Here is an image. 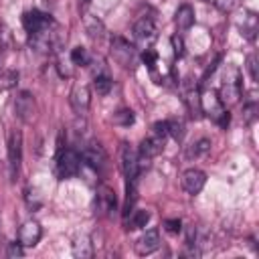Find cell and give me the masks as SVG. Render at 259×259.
Returning a JSON list of instances; mask_svg holds the SVG:
<instances>
[{
    "label": "cell",
    "mask_w": 259,
    "mask_h": 259,
    "mask_svg": "<svg viewBox=\"0 0 259 259\" xmlns=\"http://www.w3.org/2000/svg\"><path fill=\"white\" fill-rule=\"evenodd\" d=\"M22 26H24V30L32 36V34H38V32H42V30H49L51 18H49L47 14H42V12H38V10H28V12H24V16H22Z\"/></svg>",
    "instance_id": "cell-9"
},
{
    "label": "cell",
    "mask_w": 259,
    "mask_h": 259,
    "mask_svg": "<svg viewBox=\"0 0 259 259\" xmlns=\"http://www.w3.org/2000/svg\"><path fill=\"white\" fill-rule=\"evenodd\" d=\"M208 150H210V140L202 138V140H198L196 144H192V148L188 150V158H192V156H202V154H206Z\"/></svg>",
    "instance_id": "cell-26"
},
{
    "label": "cell",
    "mask_w": 259,
    "mask_h": 259,
    "mask_svg": "<svg viewBox=\"0 0 259 259\" xmlns=\"http://www.w3.org/2000/svg\"><path fill=\"white\" fill-rule=\"evenodd\" d=\"M178 30H188L192 24H194V10L190 4H182L178 10H176V18H174Z\"/></svg>",
    "instance_id": "cell-17"
},
{
    "label": "cell",
    "mask_w": 259,
    "mask_h": 259,
    "mask_svg": "<svg viewBox=\"0 0 259 259\" xmlns=\"http://www.w3.org/2000/svg\"><path fill=\"white\" fill-rule=\"evenodd\" d=\"M16 83H18V73L16 71H2L0 73V89L2 91L12 89Z\"/></svg>",
    "instance_id": "cell-23"
},
{
    "label": "cell",
    "mask_w": 259,
    "mask_h": 259,
    "mask_svg": "<svg viewBox=\"0 0 259 259\" xmlns=\"http://www.w3.org/2000/svg\"><path fill=\"white\" fill-rule=\"evenodd\" d=\"M134 36H136V40H138L142 47L150 45V42L156 38V24H154V20H152L150 16L140 18V20L134 24Z\"/></svg>",
    "instance_id": "cell-12"
},
{
    "label": "cell",
    "mask_w": 259,
    "mask_h": 259,
    "mask_svg": "<svg viewBox=\"0 0 259 259\" xmlns=\"http://www.w3.org/2000/svg\"><path fill=\"white\" fill-rule=\"evenodd\" d=\"M81 158H83V162H85L89 168H93L95 172H101V170L107 166V154H105L103 146L97 144V142L89 144V146L83 150Z\"/></svg>",
    "instance_id": "cell-7"
},
{
    "label": "cell",
    "mask_w": 259,
    "mask_h": 259,
    "mask_svg": "<svg viewBox=\"0 0 259 259\" xmlns=\"http://www.w3.org/2000/svg\"><path fill=\"white\" fill-rule=\"evenodd\" d=\"M14 111L20 121H24V123L32 121V117L36 113V103H34V97L30 91H20L14 97Z\"/></svg>",
    "instance_id": "cell-6"
},
{
    "label": "cell",
    "mask_w": 259,
    "mask_h": 259,
    "mask_svg": "<svg viewBox=\"0 0 259 259\" xmlns=\"http://www.w3.org/2000/svg\"><path fill=\"white\" fill-rule=\"evenodd\" d=\"M214 4H217V8H219V10H223V12H229V10H233V6H235V0H214Z\"/></svg>",
    "instance_id": "cell-35"
},
{
    "label": "cell",
    "mask_w": 259,
    "mask_h": 259,
    "mask_svg": "<svg viewBox=\"0 0 259 259\" xmlns=\"http://www.w3.org/2000/svg\"><path fill=\"white\" fill-rule=\"evenodd\" d=\"M8 168H10V178H16L20 160H22V134L18 130H12L8 134Z\"/></svg>",
    "instance_id": "cell-4"
},
{
    "label": "cell",
    "mask_w": 259,
    "mask_h": 259,
    "mask_svg": "<svg viewBox=\"0 0 259 259\" xmlns=\"http://www.w3.org/2000/svg\"><path fill=\"white\" fill-rule=\"evenodd\" d=\"M111 53H113V59H115L119 65H123V67H132V65H134L136 51H134V47H132L125 38L113 36V38H111Z\"/></svg>",
    "instance_id": "cell-8"
},
{
    "label": "cell",
    "mask_w": 259,
    "mask_h": 259,
    "mask_svg": "<svg viewBox=\"0 0 259 259\" xmlns=\"http://www.w3.org/2000/svg\"><path fill=\"white\" fill-rule=\"evenodd\" d=\"M40 235H42V229L36 221H26L22 227H20V233H18V241L22 247H34L38 241H40Z\"/></svg>",
    "instance_id": "cell-14"
},
{
    "label": "cell",
    "mask_w": 259,
    "mask_h": 259,
    "mask_svg": "<svg viewBox=\"0 0 259 259\" xmlns=\"http://www.w3.org/2000/svg\"><path fill=\"white\" fill-rule=\"evenodd\" d=\"M71 63L73 65H89V53L83 47H75L71 51Z\"/></svg>",
    "instance_id": "cell-24"
},
{
    "label": "cell",
    "mask_w": 259,
    "mask_h": 259,
    "mask_svg": "<svg viewBox=\"0 0 259 259\" xmlns=\"http://www.w3.org/2000/svg\"><path fill=\"white\" fill-rule=\"evenodd\" d=\"M255 117H257V103L251 101V103H247V105L243 107V119H245L247 123H251Z\"/></svg>",
    "instance_id": "cell-29"
},
{
    "label": "cell",
    "mask_w": 259,
    "mask_h": 259,
    "mask_svg": "<svg viewBox=\"0 0 259 259\" xmlns=\"http://www.w3.org/2000/svg\"><path fill=\"white\" fill-rule=\"evenodd\" d=\"M142 61H144V65L154 67V65H156V61H158V53H156V51H152V49H144V53H142Z\"/></svg>",
    "instance_id": "cell-31"
},
{
    "label": "cell",
    "mask_w": 259,
    "mask_h": 259,
    "mask_svg": "<svg viewBox=\"0 0 259 259\" xmlns=\"http://www.w3.org/2000/svg\"><path fill=\"white\" fill-rule=\"evenodd\" d=\"M255 32H257V16L253 12H249L247 16H243V34L253 40Z\"/></svg>",
    "instance_id": "cell-21"
},
{
    "label": "cell",
    "mask_w": 259,
    "mask_h": 259,
    "mask_svg": "<svg viewBox=\"0 0 259 259\" xmlns=\"http://www.w3.org/2000/svg\"><path fill=\"white\" fill-rule=\"evenodd\" d=\"M73 255H75V257H81V259H89V257L93 255V247H91L87 235L77 237V241L73 243Z\"/></svg>",
    "instance_id": "cell-18"
},
{
    "label": "cell",
    "mask_w": 259,
    "mask_h": 259,
    "mask_svg": "<svg viewBox=\"0 0 259 259\" xmlns=\"http://www.w3.org/2000/svg\"><path fill=\"white\" fill-rule=\"evenodd\" d=\"M206 184V174L198 168H190L182 174V188L188 192V194H198Z\"/></svg>",
    "instance_id": "cell-11"
},
{
    "label": "cell",
    "mask_w": 259,
    "mask_h": 259,
    "mask_svg": "<svg viewBox=\"0 0 259 259\" xmlns=\"http://www.w3.org/2000/svg\"><path fill=\"white\" fill-rule=\"evenodd\" d=\"M158 247H160V233H158V229L146 231V233L136 241V253H138L140 257L154 253Z\"/></svg>",
    "instance_id": "cell-13"
},
{
    "label": "cell",
    "mask_w": 259,
    "mask_h": 259,
    "mask_svg": "<svg viewBox=\"0 0 259 259\" xmlns=\"http://www.w3.org/2000/svg\"><path fill=\"white\" fill-rule=\"evenodd\" d=\"M113 123L117 125H132L134 123V111L132 109H119L113 113Z\"/></svg>",
    "instance_id": "cell-25"
},
{
    "label": "cell",
    "mask_w": 259,
    "mask_h": 259,
    "mask_svg": "<svg viewBox=\"0 0 259 259\" xmlns=\"http://www.w3.org/2000/svg\"><path fill=\"white\" fill-rule=\"evenodd\" d=\"M172 49H174V57H182L184 55V40L180 34L172 36Z\"/></svg>",
    "instance_id": "cell-32"
},
{
    "label": "cell",
    "mask_w": 259,
    "mask_h": 259,
    "mask_svg": "<svg viewBox=\"0 0 259 259\" xmlns=\"http://www.w3.org/2000/svg\"><path fill=\"white\" fill-rule=\"evenodd\" d=\"M198 99H200V109H202L208 117H212L221 127H227V125H229L231 115H229L227 107L221 103L219 95H217L212 89H206L202 95H198Z\"/></svg>",
    "instance_id": "cell-1"
},
{
    "label": "cell",
    "mask_w": 259,
    "mask_h": 259,
    "mask_svg": "<svg viewBox=\"0 0 259 259\" xmlns=\"http://www.w3.org/2000/svg\"><path fill=\"white\" fill-rule=\"evenodd\" d=\"M247 71H249L253 81H259V65H257V57L255 55L247 57Z\"/></svg>",
    "instance_id": "cell-28"
},
{
    "label": "cell",
    "mask_w": 259,
    "mask_h": 259,
    "mask_svg": "<svg viewBox=\"0 0 259 259\" xmlns=\"http://www.w3.org/2000/svg\"><path fill=\"white\" fill-rule=\"evenodd\" d=\"M168 136H172L174 140H182L184 138V123L180 119H170L168 121Z\"/></svg>",
    "instance_id": "cell-27"
},
{
    "label": "cell",
    "mask_w": 259,
    "mask_h": 259,
    "mask_svg": "<svg viewBox=\"0 0 259 259\" xmlns=\"http://www.w3.org/2000/svg\"><path fill=\"white\" fill-rule=\"evenodd\" d=\"M119 164H121V172H123L125 180L127 182H136V178L140 174V160H138V152L130 144H121V148H119Z\"/></svg>",
    "instance_id": "cell-2"
},
{
    "label": "cell",
    "mask_w": 259,
    "mask_h": 259,
    "mask_svg": "<svg viewBox=\"0 0 259 259\" xmlns=\"http://www.w3.org/2000/svg\"><path fill=\"white\" fill-rule=\"evenodd\" d=\"M241 97V83L239 81H227L223 79V85H221V91H219V99L225 107L229 105H235Z\"/></svg>",
    "instance_id": "cell-15"
},
{
    "label": "cell",
    "mask_w": 259,
    "mask_h": 259,
    "mask_svg": "<svg viewBox=\"0 0 259 259\" xmlns=\"http://www.w3.org/2000/svg\"><path fill=\"white\" fill-rule=\"evenodd\" d=\"M79 166H81V156L75 152V150H59V156H57V174L59 178H71L79 172Z\"/></svg>",
    "instance_id": "cell-3"
},
{
    "label": "cell",
    "mask_w": 259,
    "mask_h": 259,
    "mask_svg": "<svg viewBox=\"0 0 259 259\" xmlns=\"http://www.w3.org/2000/svg\"><path fill=\"white\" fill-rule=\"evenodd\" d=\"M150 221V212L148 210H132V214L127 217V229L136 231V229H144Z\"/></svg>",
    "instance_id": "cell-19"
},
{
    "label": "cell",
    "mask_w": 259,
    "mask_h": 259,
    "mask_svg": "<svg viewBox=\"0 0 259 259\" xmlns=\"http://www.w3.org/2000/svg\"><path fill=\"white\" fill-rule=\"evenodd\" d=\"M69 101H71V107L75 109V113H77V115H83V113L89 109V103H91V91H89V87L77 83V85L71 89Z\"/></svg>",
    "instance_id": "cell-10"
},
{
    "label": "cell",
    "mask_w": 259,
    "mask_h": 259,
    "mask_svg": "<svg viewBox=\"0 0 259 259\" xmlns=\"http://www.w3.org/2000/svg\"><path fill=\"white\" fill-rule=\"evenodd\" d=\"M89 4H91V0H79V8H81V10H85Z\"/></svg>",
    "instance_id": "cell-37"
},
{
    "label": "cell",
    "mask_w": 259,
    "mask_h": 259,
    "mask_svg": "<svg viewBox=\"0 0 259 259\" xmlns=\"http://www.w3.org/2000/svg\"><path fill=\"white\" fill-rule=\"evenodd\" d=\"M97 202H99V208L103 212H113L115 206H117V200H115V192L109 188V186H101L99 192H97Z\"/></svg>",
    "instance_id": "cell-16"
},
{
    "label": "cell",
    "mask_w": 259,
    "mask_h": 259,
    "mask_svg": "<svg viewBox=\"0 0 259 259\" xmlns=\"http://www.w3.org/2000/svg\"><path fill=\"white\" fill-rule=\"evenodd\" d=\"M85 30H87V34L91 38H101L103 32H105L103 22L99 18H95V16H85Z\"/></svg>",
    "instance_id": "cell-20"
},
{
    "label": "cell",
    "mask_w": 259,
    "mask_h": 259,
    "mask_svg": "<svg viewBox=\"0 0 259 259\" xmlns=\"http://www.w3.org/2000/svg\"><path fill=\"white\" fill-rule=\"evenodd\" d=\"M219 63H221V57L217 55V59L206 67V71H204V75H202V81H206V79H208V75H212V73H214V69H217V65H219Z\"/></svg>",
    "instance_id": "cell-36"
},
{
    "label": "cell",
    "mask_w": 259,
    "mask_h": 259,
    "mask_svg": "<svg viewBox=\"0 0 259 259\" xmlns=\"http://www.w3.org/2000/svg\"><path fill=\"white\" fill-rule=\"evenodd\" d=\"M154 134L166 140L168 138V121H156L154 123Z\"/></svg>",
    "instance_id": "cell-33"
},
{
    "label": "cell",
    "mask_w": 259,
    "mask_h": 259,
    "mask_svg": "<svg viewBox=\"0 0 259 259\" xmlns=\"http://www.w3.org/2000/svg\"><path fill=\"white\" fill-rule=\"evenodd\" d=\"M6 253H8V257H22V245H20V241L18 243H10Z\"/></svg>",
    "instance_id": "cell-34"
},
{
    "label": "cell",
    "mask_w": 259,
    "mask_h": 259,
    "mask_svg": "<svg viewBox=\"0 0 259 259\" xmlns=\"http://www.w3.org/2000/svg\"><path fill=\"white\" fill-rule=\"evenodd\" d=\"M93 89L97 95H107L111 89V79L107 75H97L93 77Z\"/></svg>",
    "instance_id": "cell-22"
},
{
    "label": "cell",
    "mask_w": 259,
    "mask_h": 259,
    "mask_svg": "<svg viewBox=\"0 0 259 259\" xmlns=\"http://www.w3.org/2000/svg\"><path fill=\"white\" fill-rule=\"evenodd\" d=\"M162 150H164V138H160V136L152 134L150 138L142 140V144H140V150H138L140 170H142L144 166H148V164H150V160H152L154 156H158Z\"/></svg>",
    "instance_id": "cell-5"
},
{
    "label": "cell",
    "mask_w": 259,
    "mask_h": 259,
    "mask_svg": "<svg viewBox=\"0 0 259 259\" xmlns=\"http://www.w3.org/2000/svg\"><path fill=\"white\" fill-rule=\"evenodd\" d=\"M164 229L172 235H178L182 231V221L180 219H168V221H164Z\"/></svg>",
    "instance_id": "cell-30"
}]
</instances>
